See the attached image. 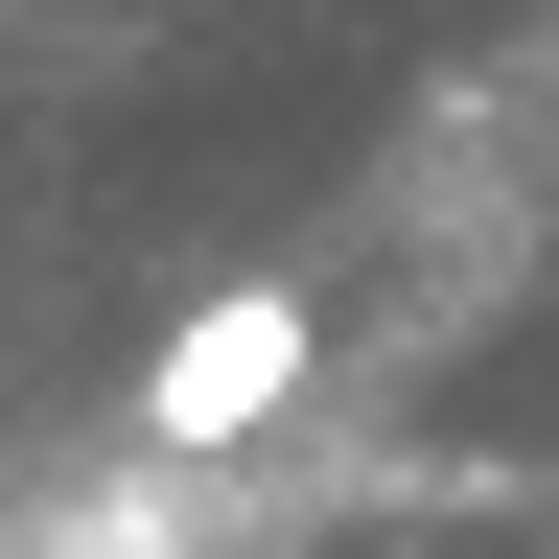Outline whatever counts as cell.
Returning <instances> with one entry per match:
<instances>
[{
    "instance_id": "1",
    "label": "cell",
    "mask_w": 559,
    "mask_h": 559,
    "mask_svg": "<svg viewBox=\"0 0 559 559\" xmlns=\"http://www.w3.org/2000/svg\"><path fill=\"white\" fill-rule=\"evenodd\" d=\"M304 396H326V304H304V280H210V304L140 349V443H164V466H234Z\"/></svg>"
}]
</instances>
